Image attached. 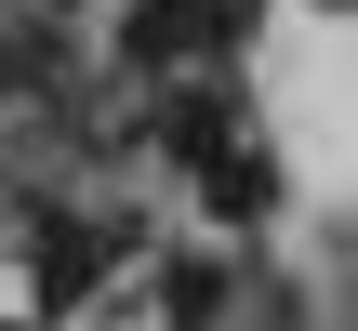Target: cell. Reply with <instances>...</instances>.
Returning a JSON list of instances; mask_svg holds the SVG:
<instances>
[{"mask_svg": "<svg viewBox=\"0 0 358 331\" xmlns=\"http://www.w3.org/2000/svg\"><path fill=\"white\" fill-rule=\"evenodd\" d=\"M120 252H133V226H53V239H40V305L106 292V279H120Z\"/></svg>", "mask_w": 358, "mask_h": 331, "instance_id": "cell-1", "label": "cell"}, {"mask_svg": "<svg viewBox=\"0 0 358 331\" xmlns=\"http://www.w3.org/2000/svg\"><path fill=\"white\" fill-rule=\"evenodd\" d=\"M186 53H213V13L199 0H133L120 13V66H186Z\"/></svg>", "mask_w": 358, "mask_h": 331, "instance_id": "cell-2", "label": "cell"}, {"mask_svg": "<svg viewBox=\"0 0 358 331\" xmlns=\"http://www.w3.org/2000/svg\"><path fill=\"white\" fill-rule=\"evenodd\" d=\"M159 305H173V331H213L226 318V265H213V252H173V265H159Z\"/></svg>", "mask_w": 358, "mask_h": 331, "instance_id": "cell-3", "label": "cell"}, {"mask_svg": "<svg viewBox=\"0 0 358 331\" xmlns=\"http://www.w3.org/2000/svg\"><path fill=\"white\" fill-rule=\"evenodd\" d=\"M199 186H213V212H226V226H252V212L279 199V172H266V146H226V159H213Z\"/></svg>", "mask_w": 358, "mask_h": 331, "instance_id": "cell-4", "label": "cell"}, {"mask_svg": "<svg viewBox=\"0 0 358 331\" xmlns=\"http://www.w3.org/2000/svg\"><path fill=\"white\" fill-rule=\"evenodd\" d=\"M53 66H66V40H53L40 13H0V93H40Z\"/></svg>", "mask_w": 358, "mask_h": 331, "instance_id": "cell-5", "label": "cell"}, {"mask_svg": "<svg viewBox=\"0 0 358 331\" xmlns=\"http://www.w3.org/2000/svg\"><path fill=\"white\" fill-rule=\"evenodd\" d=\"M199 13H213V53H239V40L266 27V0H199Z\"/></svg>", "mask_w": 358, "mask_h": 331, "instance_id": "cell-6", "label": "cell"}, {"mask_svg": "<svg viewBox=\"0 0 358 331\" xmlns=\"http://www.w3.org/2000/svg\"><path fill=\"white\" fill-rule=\"evenodd\" d=\"M0 331H27V318H0Z\"/></svg>", "mask_w": 358, "mask_h": 331, "instance_id": "cell-7", "label": "cell"}]
</instances>
